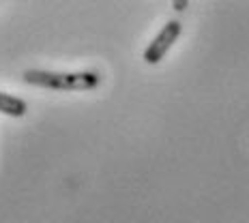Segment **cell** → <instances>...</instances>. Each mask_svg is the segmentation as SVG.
Masks as SVG:
<instances>
[{
	"label": "cell",
	"mask_w": 249,
	"mask_h": 223,
	"mask_svg": "<svg viewBox=\"0 0 249 223\" xmlns=\"http://www.w3.org/2000/svg\"><path fill=\"white\" fill-rule=\"evenodd\" d=\"M24 82L48 90H92L101 84V75L97 71H77V73H56V71L28 69L24 71Z\"/></svg>",
	"instance_id": "cell-1"
},
{
	"label": "cell",
	"mask_w": 249,
	"mask_h": 223,
	"mask_svg": "<svg viewBox=\"0 0 249 223\" xmlns=\"http://www.w3.org/2000/svg\"><path fill=\"white\" fill-rule=\"evenodd\" d=\"M183 33V24L178 19H170L168 24L159 30V34L148 43V48L144 50V62L146 65H157L163 60V56L170 51V48L176 43V39Z\"/></svg>",
	"instance_id": "cell-2"
},
{
	"label": "cell",
	"mask_w": 249,
	"mask_h": 223,
	"mask_svg": "<svg viewBox=\"0 0 249 223\" xmlns=\"http://www.w3.org/2000/svg\"><path fill=\"white\" fill-rule=\"evenodd\" d=\"M26 112H28V105H26L24 99L13 97V95H7V92L0 90V114L11 116V118H22Z\"/></svg>",
	"instance_id": "cell-3"
},
{
	"label": "cell",
	"mask_w": 249,
	"mask_h": 223,
	"mask_svg": "<svg viewBox=\"0 0 249 223\" xmlns=\"http://www.w3.org/2000/svg\"><path fill=\"white\" fill-rule=\"evenodd\" d=\"M187 7H189V0H172V9H174V11L183 13Z\"/></svg>",
	"instance_id": "cell-4"
}]
</instances>
